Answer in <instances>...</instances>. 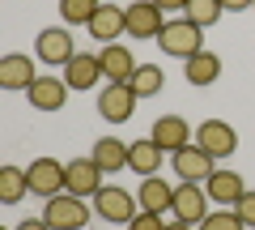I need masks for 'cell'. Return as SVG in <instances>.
<instances>
[{"instance_id":"obj_4","label":"cell","mask_w":255,"mask_h":230,"mask_svg":"<svg viewBox=\"0 0 255 230\" xmlns=\"http://www.w3.org/2000/svg\"><path fill=\"white\" fill-rule=\"evenodd\" d=\"M170 166H174V175H179L183 184H204V179L217 171V158L191 141V145H183L179 154H170Z\"/></svg>"},{"instance_id":"obj_32","label":"cell","mask_w":255,"mask_h":230,"mask_svg":"<svg viewBox=\"0 0 255 230\" xmlns=\"http://www.w3.org/2000/svg\"><path fill=\"white\" fill-rule=\"evenodd\" d=\"M13 230H51V226H47L43 218H30V222H21V226H13Z\"/></svg>"},{"instance_id":"obj_34","label":"cell","mask_w":255,"mask_h":230,"mask_svg":"<svg viewBox=\"0 0 255 230\" xmlns=\"http://www.w3.org/2000/svg\"><path fill=\"white\" fill-rule=\"evenodd\" d=\"M102 4H119V0H102Z\"/></svg>"},{"instance_id":"obj_21","label":"cell","mask_w":255,"mask_h":230,"mask_svg":"<svg viewBox=\"0 0 255 230\" xmlns=\"http://www.w3.org/2000/svg\"><path fill=\"white\" fill-rule=\"evenodd\" d=\"M162 162H166V149L157 145L153 137H145V141H132V158H128V166L136 171V175H157L162 171Z\"/></svg>"},{"instance_id":"obj_13","label":"cell","mask_w":255,"mask_h":230,"mask_svg":"<svg viewBox=\"0 0 255 230\" xmlns=\"http://www.w3.org/2000/svg\"><path fill=\"white\" fill-rule=\"evenodd\" d=\"M94 162H98V171L102 175H119V171H128V158H132V145L128 141H119V137H102V141H94Z\"/></svg>"},{"instance_id":"obj_30","label":"cell","mask_w":255,"mask_h":230,"mask_svg":"<svg viewBox=\"0 0 255 230\" xmlns=\"http://www.w3.org/2000/svg\"><path fill=\"white\" fill-rule=\"evenodd\" d=\"M162 13H187V0H153Z\"/></svg>"},{"instance_id":"obj_24","label":"cell","mask_w":255,"mask_h":230,"mask_svg":"<svg viewBox=\"0 0 255 230\" xmlns=\"http://www.w3.org/2000/svg\"><path fill=\"white\" fill-rule=\"evenodd\" d=\"M132 94H136V98H153V94H162V85H166V73L157 64H140L136 73H132Z\"/></svg>"},{"instance_id":"obj_27","label":"cell","mask_w":255,"mask_h":230,"mask_svg":"<svg viewBox=\"0 0 255 230\" xmlns=\"http://www.w3.org/2000/svg\"><path fill=\"white\" fill-rule=\"evenodd\" d=\"M196 230H247V222L238 218L234 209H217V213H209V218H204Z\"/></svg>"},{"instance_id":"obj_9","label":"cell","mask_w":255,"mask_h":230,"mask_svg":"<svg viewBox=\"0 0 255 230\" xmlns=\"http://www.w3.org/2000/svg\"><path fill=\"white\" fill-rule=\"evenodd\" d=\"M174 218H183V222H191V226H200L204 218H209V192H204L200 184H183L179 179V188H174Z\"/></svg>"},{"instance_id":"obj_29","label":"cell","mask_w":255,"mask_h":230,"mask_svg":"<svg viewBox=\"0 0 255 230\" xmlns=\"http://www.w3.org/2000/svg\"><path fill=\"white\" fill-rule=\"evenodd\" d=\"M234 213H238V218H243L247 226L255 230V192H243V196H238V205H234Z\"/></svg>"},{"instance_id":"obj_23","label":"cell","mask_w":255,"mask_h":230,"mask_svg":"<svg viewBox=\"0 0 255 230\" xmlns=\"http://www.w3.org/2000/svg\"><path fill=\"white\" fill-rule=\"evenodd\" d=\"M30 192V175L21 166H0V205H17Z\"/></svg>"},{"instance_id":"obj_16","label":"cell","mask_w":255,"mask_h":230,"mask_svg":"<svg viewBox=\"0 0 255 230\" xmlns=\"http://www.w3.org/2000/svg\"><path fill=\"white\" fill-rule=\"evenodd\" d=\"M98 60H102V77L107 81H132V73H136V55L128 51V47H119V43H107L98 51Z\"/></svg>"},{"instance_id":"obj_35","label":"cell","mask_w":255,"mask_h":230,"mask_svg":"<svg viewBox=\"0 0 255 230\" xmlns=\"http://www.w3.org/2000/svg\"><path fill=\"white\" fill-rule=\"evenodd\" d=\"M251 9H255V4H251Z\"/></svg>"},{"instance_id":"obj_25","label":"cell","mask_w":255,"mask_h":230,"mask_svg":"<svg viewBox=\"0 0 255 230\" xmlns=\"http://www.w3.org/2000/svg\"><path fill=\"white\" fill-rule=\"evenodd\" d=\"M102 9V0H60L64 26H90V17Z\"/></svg>"},{"instance_id":"obj_22","label":"cell","mask_w":255,"mask_h":230,"mask_svg":"<svg viewBox=\"0 0 255 230\" xmlns=\"http://www.w3.org/2000/svg\"><path fill=\"white\" fill-rule=\"evenodd\" d=\"M183 77H187L191 85H213L221 77V60L213 51H196V55H187V60H183Z\"/></svg>"},{"instance_id":"obj_3","label":"cell","mask_w":255,"mask_h":230,"mask_svg":"<svg viewBox=\"0 0 255 230\" xmlns=\"http://www.w3.org/2000/svg\"><path fill=\"white\" fill-rule=\"evenodd\" d=\"M90 205H94V218H102V222H132L136 218V196L128 192V188H115V184H102L98 192L90 196Z\"/></svg>"},{"instance_id":"obj_10","label":"cell","mask_w":255,"mask_h":230,"mask_svg":"<svg viewBox=\"0 0 255 230\" xmlns=\"http://www.w3.org/2000/svg\"><path fill=\"white\" fill-rule=\"evenodd\" d=\"M196 145L209 149L213 158H230L238 149V132L230 128L226 120H204L200 128H196Z\"/></svg>"},{"instance_id":"obj_17","label":"cell","mask_w":255,"mask_h":230,"mask_svg":"<svg viewBox=\"0 0 255 230\" xmlns=\"http://www.w3.org/2000/svg\"><path fill=\"white\" fill-rule=\"evenodd\" d=\"M64 81H68V90H90L94 81H102V60L90 51H77L64 64Z\"/></svg>"},{"instance_id":"obj_2","label":"cell","mask_w":255,"mask_h":230,"mask_svg":"<svg viewBox=\"0 0 255 230\" xmlns=\"http://www.w3.org/2000/svg\"><path fill=\"white\" fill-rule=\"evenodd\" d=\"M157 47H162L166 55H179V60H187V55L204 51V30L196 26L191 17H170L162 26V34H157Z\"/></svg>"},{"instance_id":"obj_5","label":"cell","mask_w":255,"mask_h":230,"mask_svg":"<svg viewBox=\"0 0 255 230\" xmlns=\"http://www.w3.org/2000/svg\"><path fill=\"white\" fill-rule=\"evenodd\" d=\"M136 94H132V85L128 81H107L102 85V94H98V115L102 120H111V124H124V120H132L136 115Z\"/></svg>"},{"instance_id":"obj_7","label":"cell","mask_w":255,"mask_h":230,"mask_svg":"<svg viewBox=\"0 0 255 230\" xmlns=\"http://www.w3.org/2000/svg\"><path fill=\"white\" fill-rule=\"evenodd\" d=\"M73 30H68V26H47L43 30V34H38V43H34V51H38V60H43V64H68V60H73Z\"/></svg>"},{"instance_id":"obj_31","label":"cell","mask_w":255,"mask_h":230,"mask_svg":"<svg viewBox=\"0 0 255 230\" xmlns=\"http://www.w3.org/2000/svg\"><path fill=\"white\" fill-rule=\"evenodd\" d=\"M255 0H221V9L226 13H243V9H251Z\"/></svg>"},{"instance_id":"obj_6","label":"cell","mask_w":255,"mask_h":230,"mask_svg":"<svg viewBox=\"0 0 255 230\" xmlns=\"http://www.w3.org/2000/svg\"><path fill=\"white\" fill-rule=\"evenodd\" d=\"M30 175V192L34 196H60L68 192V166L55 162V158H34V162L26 166Z\"/></svg>"},{"instance_id":"obj_1","label":"cell","mask_w":255,"mask_h":230,"mask_svg":"<svg viewBox=\"0 0 255 230\" xmlns=\"http://www.w3.org/2000/svg\"><path fill=\"white\" fill-rule=\"evenodd\" d=\"M90 218H94V205H85V196H73V192L47 196L43 205V222L51 230H85Z\"/></svg>"},{"instance_id":"obj_28","label":"cell","mask_w":255,"mask_h":230,"mask_svg":"<svg viewBox=\"0 0 255 230\" xmlns=\"http://www.w3.org/2000/svg\"><path fill=\"white\" fill-rule=\"evenodd\" d=\"M128 230H166V218H162V213H149V209H140L136 218L128 222Z\"/></svg>"},{"instance_id":"obj_11","label":"cell","mask_w":255,"mask_h":230,"mask_svg":"<svg viewBox=\"0 0 255 230\" xmlns=\"http://www.w3.org/2000/svg\"><path fill=\"white\" fill-rule=\"evenodd\" d=\"M162 26H166V13L157 9L153 0H136V4L128 9V34H132V38H153V43H157Z\"/></svg>"},{"instance_id":"obj_20","label":"cell","mask_w":255,"mask_h":230,"mask_svg":"<svg viewBox=\"0 0 255 230\" xmlns=\"http://www.w3.org/2000/svg\"><path fill=\"white\" fill-rule=\"evenodd\" d=\"M136 205L149 209V213H166V209H174V188L166 184L162 175H149L145 184L136 188Z\"/></svg>"},{"instance_id":"obj_19","label":"cell","mask_w":255,"mask_h":230,"mask_svg":"<svg viewBox=\"0 0 255 230\" xmlns=\"http://www.w3.org/2000/svg\"><path fill=\"white\" fill-rule=\"evenodd\" d=\"M102 188V171L94 158H73L68 162V192L73 196H94Z\"/></svg>"},{"instance_id":"obj_33","label":"cell","mask_w":255,"mask_h":230,"mask_svg":"<svg viewBox=\"0 0 255 230\" xmlns=\"http://www.w3.org/2000/svg\"><path fill=\"white\" fill-rule=\"evenodd\" d=\"M166 230H196L191 222H183V218H174V222H166Z\"/></svg>"},{"instance_id":"obj_15","label":"cell","mask_w":255,"mask_h":230,"mask_svg":"<svg viewBox=\"0 0 255 230\" xmlns=\"http://www.w3.org/2000/svg\"><path fill=\"white\" fill-rule=\"evenodd\" d=\"M34 81H38V73H34V60H30V55L9 51L0 60V85H4V90H30Z\"/></svg>"},{"instance_id":"obj_8","label":"cell","mask_w":255,"mask_h":230,"mask_svg":"<svg viewBox=\"0 0 255 230\" xmlns=\"http://www.w3.org/2000/svg\"><path fill=\"white\" fill-rule=\"evenodd\" d=\"M85 30H90V38H94V43H102V47L119 43V38L128 34V9H119V4H102V9L90 17V26H85Z\"/></svg>"},{"instance_id":"obj_26","label":"cell","mask_w":255,"mask_h":230,"mask_svg":"<svg viewBox=\"0 0 255 230\" xmlns=\"http://www.w3.org/2000/svg\"><path fill=\"white\" fill-rule=\"evenodd\" d=\"M221 13H226V9H221V0H187V17L196 21L200 30L217 26V21H221Z\"/></svg>"},{"instance_id":"obj_14","label":"cell","mask_w":255,"mask_h":230,"mask_svg":"<svg viewBox=\"0 0 255 230\" xmlns=\"http://www.w3.org/2000/svg\"><path fill=\"white\" fill-rule=\"evenodd\" d=\"M26 98H30L34 111H60L64 102H68V81H64V77H38L26 90Z\"/></svg>"},{"instance_id":"obj_12","label":"cell","mask_w":255,"mask_h":230,"mask_svg":"<svg viewBox=\"0 0 255 230\" xmlns=\"http://www.w3.org/2000/svg\"><path fill=\"white\" fill-rule=\"evenodd\" d=\"M149 137H153L166 154H179L183 145H191V141H196V132H191V124L183 120V115H162V120L153 124V132H149Z\"/></svg>"},{"instance_id":"obj_18","label":"cell","mask_w":255,"mask_h":230,"mask_svg":"<svg viewBox=\"0 0 255 230\" xmlns=\"http://www.w3.org/2000/svg\"><path fill=\"white\" fill-rule=\"evenodd\" d=\"M204 192H209V201H217V205H238V196H243L247 188H243V175H238V171L217 166V171L204 179Z\"/></svg>"}]
</instances>
